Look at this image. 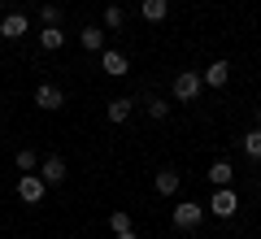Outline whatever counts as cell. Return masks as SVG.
<instances>
[{
    "label": "cell",
    "mask_w": 261,
    "mask_h": 239,
    "mask_svg": "<svg viewBox=\"0 0 261 239\" xmlns=\"http://www.w3.org/2000/svg\"><path fill=\"white\" fill-rule=\"evenodd\" d=\"M205 213H214V218H235L240 213V196L231 192V187H214V196H209V204H205Z\"/></svg>",
    "instance_id": "cell-1"
},
{
    "label": "cell",
    "mask_w": 261,
    "mask_h": 239,
    "mask_svg": "<svg viewBox=\"0 0 261 239\" xmlns=\"http://www.w3.org/2000/svg\"><path fill=\"white\" fill-rule=\"evenodd\" d=\"M200 218H205V204H196V200L174 204V213H170V222H174L178 230H196V226H200Z\"/></svg>",
    "instance_id": "cell-2"
},
{
    "label": "cell",
    "mask_w": 261,
    "mask_h": 239,
    "mask_svg": "<svg viewBox=\"0 0 261 239\" xmlns=\"http://www.w3.org/2000/svg\"><path fill=\"white\" fill-rule=\"evenodd\" d=\"M200 87H205V83H200V74H196V70H183V74L174 78V100L192 104L196 96H200Z\"/></svg>",
    "instance_id": "cell-3"
},
{
    "label": "cell",
    "mask_w": 261,
    "mask_h": 239,
    "mask_svg": "<svg viewBox=\"0 0 261 239\" xmlns=\"http://www.w3.org/2000/svg\"><path fill=\"white\" fill-rule=\"evenodd\" d=\"M44 178H39V174H22L18 178V200L22 204H39V200H44Z\"/></svg>",
    "instance_id": "cell-4"
},
{
    "label": "cell",
    "mask_w": 261,
    "mask_h": 239,
    "mask_svg": "<svg viewBox=\"0 0 261 239\" xmlns=\"http://www.w3.org/2000/svg\"><path fill=\"white\" fill-rule=\"evenodd\" d=\"M35 104H39V109H48V113H57V109L65 104V92H61L57 83H39V87H35Z\"/></svg>",
    "instance_id": "cell-5"
},
{
    "label": "cell",
    "mask_w": 261,
    "mask_h": 239,
    "mask_svg": "<svg viewBox=\"0 0 261 239\" xmlns=\"http://www.w3.org/2000/svg\"><path fill=\"white\" fill-rule=\"evenodd\" d=\"M100 70L113 74V78H126V74H130V61H126V52H113V48H105V52H100Z\"/></svg>",
    "instance_id": "cell-6"
},
{
    "label": "cell",
    "mask_w": 261,
    "mask_h": 239,
    "mask_svg": "<svg viewBox=\"0 0 261 239\" xmlns=\"http://www.w3.org/2000/svg\"><path fill=\"white\" fill-rule=\"evenodd\" d=\"M27 26H31L27 13H5V18H0V35H5V39H22Z\"/></svg>",
    "instance_id": "cell-7"
},
{
    "label": "cell",
    "mask_w": 261,
    "mask_h": 239,
    "mask_svg": "<svg viewBox=\"0 0 261 239\" xmlns=\"http://www.w3.org/2000/svg\"><path fill=\"white\" fill-rule=\"evenodd\" d=\"M226 78H231V61H222V57L214 65H205V74H200V83H209V87H226Z\"/></svg>",
    "instance_id": "cell-8"
},
{
    "label": "cell",
    "mask_w": 261,
    "mask_h": 239,
    "mask_svg": "<svg viewBox=\"0 0 261 239\" xmlns=\"http://www.w3.org/2000/svg\"><path fill=\"white\" fill-rule=\"evenodd\" d=\"M39 178H44L48 187H53V183H65V161H61V156H48L44 166H39Z\"/></svg>",
    "instance_id": "cell-9"
},
{
    "label": "cell",
    "mask_w": 261,
    "mask_h": 239,
    "mask_svg": "<svg viewBox=\"0 0 261 239\" xmlns=\"http://www.w3.org/2000/svg\"><path fill=\"white\" fill-rule=\"evenodd\" d=\"M231 178H235L231 161H214V166H209V183H214V187H231Z\"/></svg>",
    "instance_id": "cell-10"
},
{
    "label": "cell",
    "mask_w": 261,
    "mask_h": 239,
    "mask_svg": "<svg viewBox=\"0 0 261 239\" xmlns=\"http://www.w3.org/2000/svg\"><path fill=\"white\" fill-rule=\"evenodd\" d=\"M152 187H157L161 196H174V192H178V170H170V166H166V170H157Z\"/></svg>",
    "instance_id": "cell-11"
},
{
    "label": "cell",
    "mask_w": 261,
    "mask_h": 239,
    "mask_svg": "<svg viewBox=\"0 0 261 239\" xmlns=\"http://www.w3.org/2000/svg\"><path fill=\"white\" fill-rule=\"evenodd\" d=\"M140 13H144V22H166L170 0H144V5H140Z\"/></svg>",
    "instance_id": "cell-12"
},
{
    "label": "cell",
    "mask_w": 261,
    "mask_h": 239,
    "mask_svg": "<svg viewBox=\"0 0 261 239\" xmlns=\"http://www.w3.org/2000/svg\"><path fill=\"white\" fill-rule=\"evenodd\" d=\"M240 148H244V156H248V161H261V126L248 130V135L240 139Z\"/></svg>",
    "instance_id": "cell-13"
},
{
    "label": "cell",
    "mask_w": 261,
    "mask_h": 239,
    "mask_svg": "<svg viewBox=\"0 0 261 239\" xmlns=\"http://www.w3.org/2000/svg\"><path fill=\"white\" fill-rule=\"evenodd\" d=\"M39 44H44L48 52H57V48L65 44V31L61 26H44V31H39Z\"/></svg>",
    "instance_id": "cell-14"
},
{
    "label": "cell",
    "mask_w": 261,
    "mask_h": 239,
    "mask_svg": "<svg viewBox=\"0 0 261 239\" xmlns=\"http://www.w3.org/2000/svg\"><path fill=\"white\" fill-rule=\"evenodd\" d=\"M105 113H109V122L118 126V122L130 118V100H126V96H122V100H109V109H105Z\"/></svg>",
    "instance_id": "cell-15"
},
{
    "label": "cell",
    "mask_w": 261,
    "mask_h": 239,
    "mask_svg": "<svg viewBox=\"0 0 261 239\" xmlns=\"http://www.w3.org/2000/svg\"><path fill=\"white\" fill-rule=\"evenodd\" d=\"M79 39H83V48H92V52H100V48H105V31L100 26H83V35H79Z\"/></svg>",
    "instance_id": "cell-16"
},
{
    "label": "cell",
    "mask_w": 261,
    "mask_h": 239,
    "mask_svg": "<svg viewBox=\"0 0 261 239\" xmlns=\"http://www.w3.org/2000/svg\"><path fill=\"white\" fill-rule=\"evenodd\" d=\"M105 26H109V31H122V26H126V13H122V5H109V9H105Z\"/></svg>",
    "instance_id": "cell-17"
},
{
    "label": "cell",
    "mask_w": 261,
    "mask_h": 239,
    "mask_svg": "<svg viewBox=\"0 0 261 239\" xmlns=\"http://www.w3.org/2000/svg\"><path fill=\"white\" fill-rule=\"evenodd\" d=\"M35 166H39V156L31 152V148H22V152H18V170H22V174H31Z\"/></svg>",
    "instance_id": "cell-18"
},
{
    "label": "cell",
    "mask_w": 261,
    "mask_h": 239,
    "mask_svg": "<svg viewBox=\"0 0 261 239\" xmlns=\"http://www.w3.org/2000/svg\"><path fill=\"white\" fill-rule=\"evenodd\" d=\"M148 113H152V118H170V100H161V96H152V100H148Z\"/></svg>",
    "instance_id": "cell-19"
},
{
    "label": "cell",
    "mask_w": 261,
    "mask_h": 239,
    "mask_svg": "<svg viewBox=\"0 0 261 239\" xmlns=\"http://www.w3.org/2000/svg\"><path fill=\"white\" fill-rule=\"evenodd\" d=\"M109 230H113V235H118V230H130V218H126V213H109Z\"/></svg>",
    "instance_id": "cell-20"
},
{
    "label": "cell",
    "mask_w": 261,
    "mask_h": 239,
    "mask_svg": "<svg viewBox=\"0 0 261 239\" xmlns=\"http://www.w3.org/2000/svg\"><path fill=\"white\" fill-rule=\"evenodd\" d=\"M39 18H44V26H57V22H61V9H57V5H44Z\"/></svg>",
    "instance_id": "cell-21"
},
{
    "label": "cell",
    "mask_w": 261,
    "mask_h": 239,
    "mask_svg": "<svg viewBox=\"0 0 261 239\" xmlns=\"http://www.w3.org/2000/svg\"><path fill=\"white\" fill-rule=\"evenodd\" d=\"M113 239H140V235H135V230H118Z\"/></svg>",
    "instance_id": "cell-22"
},
{
    "label": "cell",
    "mask_w": 261,
    "mask_h": 239,
    "mask_svg": "<svg viewBox=\"0 0 261 239\" xmlns=\"http://www.w3.org/2000/svg\"><path fill=\"white\" fill-rule=\"evenodd\" d=\"M257 122H261V104H257Z\"/></svg>",
    "instance_id": "cell-23"
},
{
    "label": "cell",
    "mask_w": 261,
    "mask_h": 239,
    "mask_svg": "<svg viewBox=\"0 0 261 239\" xmlns=\"http://www.w3.org/2000/svg\"><path fill=\"white\" fill-rule=\"evenodd\" d=\"M0 130H5V122H0Z\"/></svg>",
    "instance_id": "cell-24"
}]
</instances>
